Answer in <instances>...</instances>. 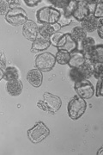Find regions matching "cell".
Segmentation results:
<instances>
[{
  "label": "cell",
  "mask_w": 103,
  "mask_h": 155,
  "mask_svg": "<svg viewBox=\"0 0 103 155\" xmlns=\"http://www.w3.org/2000/svg\"><path fill=\"white\" fill-rule=\"evenodd\" d=\"M60 17V11L54 7L46 6L36 12V18L40 24H54L57 23Z\"/></svg>",
  "instance_id": "cell-1"
},
{
  "label": "cell",
  "mask_w": 103,
  "mask_h": 155,
  "mask_svg": "<svg viewBox=\"0 0 103 155\" xmlns=\"http://www.w3.org/2000/svg\"><path fill=\"white\" fill-rule=\"evenodd\" d=\"M37 105L42 110L56 113L62 105V102L59 97L49 92H45L43 95V99L39 100Z\"/></svg>",
  "instance_id": "cell-2"
},
{
  "label": "cell",
  "mask_w": 103,
  "mask_h": 155,
  "mask_svg": "<svg viewBox=\"0 0 103 155\" xmlns=\"http://www.w3.org/2000/svg\"><path fill=\"white\" fill-rule=\"evenodd\" d=\"M86 108L87 104L85 99L78 96H74L73 98L68 103V115L72 120H77L85 113Z\"/></svg>",
  "instance_id": "cell-3"
},
{
  "label": "cell",
  "mask_w": 103,
  "mask_h": 155,
  "mask_svg": "<svg viewBox=\"0 0 103 155\" xmlns=\"http://www.w3.org/2000/svg\"><path fill=\"white\" fill-rule=\"evenodd\" d=\"M27 136L33 143H40L49 136L50 129L42 122H38L27 130Z\"/></svg>",
  "instance_id": "cell-4"
},
{
  "label": "cell",
  "mask_w": 103,
  "mask_h": 155,
  "mask_svg": "<svg viewBox=\"0 0 103 155\" xmlns=\"http://www.w3.org/2000/svg\"><path fill=\"white\" fill-rule=\"evenodd\" d=\"M5 20L12 26L23 25L28 20L27 14L21 7L11 8L5 15Z\"/></svg>",
  "instance_id": "cell-5"
},
{
  "label": "cell",
  "mask_w": 103,
  "mask_h": 155,
  "mask_svg": "<svg viewBox=\"0 0 103 155\" xmlns=\"http://www.w3.org/2000/svg\"><path fill=\"white\" fill-rule=\"evenodd\" d=\"M55 56L49 53V52H44L41 53L35 58V67L41 72H50L54 67Z\"/></svg>",
  "instance_id": "cell-6"
},
{
  "label": "cell",
  "mask_w": 103,
  "mask_h": 155,
  "mask_svg": "<svg viewBox=\"0 0 103 155\" xmlns=\"http://www.w3.org/2000/svg\"><path fill=\"white\" fill-rule=\"evenodd\" d=\"M74 89L76 91L77 96L83 99H89L95 94L94 85L88 79H83V80L75 83Z\"/></svg>",
  "instance_id": "cell-7"
},
{
  "label": "cell",
  "mask_w": 103,
  "mask_h": 155,
  "mask_svg": "<svg viewBox=\"0 0 103 155\" xmlns=\"http://www.w3.org/2000/svg\"><path fill=\"white\" fill-rule=\"evenodd\" d=\"M85 59L92 63H102L103 62V45L98 44L89 49L82 50Z\"/></svg>",
  "instance_id": "cell-8"
},
{
  "label": "cell",
  "mask_w": 103,
  "mask_h": 155,
  "mask_svg": "<svg viewBox=\"0 0 103 155\" xmlns=\"http://www.w3.org/2000/svg\"><path fill=\"white\" fill-rule=\"evenodd\" d=\"M77 42L72 38L70 33L63 34V36L59 41L57 46L58 50H65L69 53H71L75 50H77Z\"/></svg>",
  "instance_id": "cell-9"
},
{
  "label": "cell",
  "mask_w": 103,
  "mask_h": 155,
  "mask_svg": "<svg viewBox=\"0 0 103 155\" xmlns=\"http://www.w3.org/2000/svg\"><path fill=\"white\" fill-rule=\"evenodd\" d=\"M22 35L28 41H34L38 36V25L32 20H27L23 24Z\"/></svg>",
  "instance_id": "cell-10"
},
{
  "label": "cell",
  "mask_w": 103,
  "mask_h": 155,
  "mask_svg": "<svg viewBox=\"0 0 103 155\" xmlns=\"http://www.w3.org/2000/svg\"><path fill=\"white\" fill-rule=\"evenodd\" d=\"M90 14H91L90 7L87 3L83 0L77 1V5H76V10L72 14V16L76 18V20L82 22L83 19H85Z\"/></svg>",
  "instance_id": "cell-11"
},
{
  "label": "cell",
  "mask_w": 103,
  "mask_h": 155,
  "mask_svg": "<svg viewBox=\"0 0 103 155\" xmlns=\"http://www.w3.org/2000/svg\"><path fill=\"white\" fill-rule=\"evenodd\" d=\"M27 80L32 86L38 88L42 84V82H43L42 72L40 71L37 68L31 69L27 73Z\"/></svg>",
  "instance_id": "cell-12"
},
{
  "label": "cell",
  "mask_w": 103,
  "mask_h": 155,
  "mask_svg": "<svg viewBox=\"0 0 103 155\" xmlns=\"http://www.w3.org/2000/svg\"><path fill=\"white\" fill-rule=\"evenodd\" d=\"M70 61L68 62V65L72 67L79 68L81 67L86 61L85 56L83 54L82 50H75L73 52L70 53Z\"/></svg>",
  "instance_id": "cell-13"
},
{
  "label": "cell",
  "mask_w": 103,
  "mask_h": 155,
  "mask_svg": "<svg viewBox=\"0 0 103 155\" xmlns=\"http://www.w3.org/2000/svg\"><path fill=\"white\" fill-rule=\"evenodd\" d=\"M6 91L12 97H16L21 95L23 89V84L20 79L8 81L6 84Z\"/></svg>",
  "instance_id": "cell-14"
},
{
  "label": "cell",
  "mask_w": 103,
  "mask_h": 155,
  "mask_svg": "<svg viewBox=\"0 0 103 155\" xmlns=\"http://www.w3.org/2000/svg\"><path fill=\"white\" fill-rule=\"evenodd\" d=\"M97 27L98 18H96L93 14H90L81 22V28L85 32H94L95 30H96Z\"/></svg>",
  "instance_id": "cell-15"
},
{
  "label": "cell",
  "mask_w": 103,
  "mask_h": 155,
  "mask_svg": "<svg viewBox=\"0 0 103 155\" xmlns=\"http://www.w3.org/2000/svg\"><path fill=\"white\" fill-rule=\"evenodd\" d=\"M50 41L49 39H45L41 36H37L36 39L33 41L31 51L33 53L34 52H40V51H44L47 50L50 47Z\"/></svg>",
  "instance_id": "cell-16"
},
{
  "label": "cell",
  "mask_w": 103,
  "mask_h": 155,
  "mask_svg": "<svg viewBox=\"0 0 103 155\" xmlns=\"http://www.w3.org/2000/svg\"><path fill=\"white\" fill-rule=\"evenodd\" d=\"M5 75H4V79H5L6 81H12V80H16L19 79L20 74L18 69L15 67H6L5 69Z\"/></svg>",
  "instance_id": "cell-17"
},
{
  "label": "cell",
  "mask_w": 103,
  "mask_h": 155,
  "mask_svg": "<svg viewBox=\"0 0 103 155\" xmlns=\"http://www.w3.org/2000/svg\"><path fill=\"white\" fill-rule=\"evenodd\" d=\"M55 31L52 27V24H40L38 26V34L40 36L45 39H49L52 34Z\"/></svg>",
  "instance_id": "cell-18"
},
{
  "label": "cell",
  "mask_w": 103,
  "mask_h": 155,
  "mask_svg": "<svg viewBox=\"0 0 103 155\" xmlns=\"http://www.w3.org/2000/svg\"><path fill=\"white\" fill-rule=\"evenodd\" d=\"M70 53L65 50H59L55 55V61L60 65H66L70 61Z\"/></svg>",
  "instance_id": "cell-19"
},
{
  "label": "cell",
  "mask_w": 103,
  "mask_h": 155,
  "mask_svg": "<svg viewBox=\"0 0 103 155\" xmlns=\"http://www.w3.org/2000/svg\"><path fill=\"white\" fill-rule=\"evenodd\" d=\"M69 76L71 78V79L74 82V83H76V82H79L81 80H83V79H86L83 73L82 72L81 68H76V67H72L70 70V72H69Z\"/></svg>",
  "instance_id": "cell-20"
},
{
  "label": "cell",
  "mask_w": 103,
  "mask_h": 155,
  "mask_svg": "<svg viewBox=\"0 0 103 155\" xmlns=\"http://www.w3.org/2000/svg\"><path fill=\"white\" fill-rule=\"evenodd\" d=\"M71 35L76 42H81L87 36V32H85L81 27H75L71 31Z\"/></svg>",
  "instance_id": "cell-21"
},
{
  "label": "cell",
  "mask_w": 103,
  "mask_h": 155,
  "mask_svg": "<svg viewBox=\"0 0 103 155\" xmlns=\"http://www.w3.org/2000/svg\"><path fill=\"white\" fill-rule=\"evenodd\" d=\"M81 70L85 78L87 79L89 78H90L91 76H93V70H94V63H92L91 61H88L86 60L85 63L82 66Z\"/></svg>",
  "instance_id": "cell-22"
},
{
  "label": "cell",
  "mask_w": 103,
  "mask_h": 155,
  "mask_svg": "<svg viewBox=\"0 0 103 155\" xmlns=\"http://www.w3.org/2000/svg\"><path fill=\"white\" fill-rule=\"evenodd\" d=\"M76 5H77V1H70L68 5L66 6V8L65 10H63L64 15L65 17H68V18H71L73 12L76 10Z\"/></svg>",
  "instance_id": "cell-23"
},
{
  "label": "cell",
  "mask_w": 103,
  "mask_h": 155,
  "mask_svg": "<svg viewBox=\"0 0 103 155\" xmlns=\"http://www.w3.org/2000/svg\"><path fill=\"white\" fill-rule=\"evenodd\" d=\"M95 41L90 37V36H86L85 38L83 39L81 41V47H82V50H86L93 48L94 46H95Z\"/></svg>",
  "instance_id": "cell-24"
},
{
  "label": "cell",
  "mask_w": 103,
  "mask_h": 155,
  "mask_svg": "<svg viewBox=\"0 0 103 155\" xmlns=\"http://www.w3.org/2000/svg\"><path fill=\"white\" fill-rule=\"evenodd\" d=\"M93 76L95 78H101L103 76V67L102 63H95L94 64V70H93Z\"/></svg>",
  "instance_id": "cell-25"
},
{
  "label": "cell",
  "mask_w": 103,
  "mask_h": 155,
  "mask_svg": "<svg viewBox=\"0 0 103 155\" xmlns=\"http://www.w3.org/2000/svg\"><path fill=\"white\" fill-rule=\"evenodd\" d=\"M93 15L96 18H102L103 17V2L101 0H99L97 4L95 5V8Z\"/></svg>",
  "instance_id": "cell-26"
},
{
  "label": "cell",
  "mask_w": 103,
  "mask_h": 155,
  "mask_svg": "<svg viewBox=\"0 0 103 155\" xmlns=\"http://www.w3.org/2000/svg\"><path fill=\"white\" fill-rule=\"evenodd\" d=\"M62 36H63V33H61L60 31L52 34L51 36L49 37V41H50L51 45H53L54 47L57 48V46L59 44V41H60V40Z\"/></svg>",
  "instance_id": "cell-27"
},
{
  "label": "cell",
  "mask_w": 103,
  "mask_h": 155,
  "mask_svg": "<svg viewBox=\"0 0 103 155\" xmlns=\"http://www.w3.org/2000/svg\"><path fill=\"white\" fill-rule=\"evenodd\" d=\"M48 2H50L53 5H54V8H60L61 10H65L70 1H68V0H49Z\"/></svg>",
  "instance_id": "cell-28"
},
{
  "label": "cell",
  "mask_w": 103,
  "mask_h": 155,
  "mask_svg": "<svg viewBox=\"0 0 103 155\" xmlns=\"http://www.w3.org/2000/svg\"><path fill=\"white\" fill-rule=\"evenodd\" d=\"M60 17L59 21H58V23L60 25V27H65V26H67V25H70L71 23V18H68L66 17L64 15V12H63V10H60Z\"/></svg>",
  "instance_id": "cell-29"
},
{
  "label": "cell",
  "mask_w": 103,
  "mask_h": 155,
  "mask_svg": "<svg viewBox=\"0 0 103 155\" xmlns=\"http://www.w3.org/2000/svg\"><path fill=\"white\" fill-rule=\"evenodd\" d=\"M11 7L8 3V1L6 0H0V16L6 15L8 13V11H10Z\"/></svg>",
  "instance_id": "cell-30"
},
{
  "label": "cell",
  "mask_w": 103,
  "mask_h": 155,
  "mask_svg": "<svg viewBox=\"0 0 103 155\" xmlns=\"http://www.w3.org/2000/svg\"><path fill=\"white\" fill-rule=\"evenodd\" d=\"M95 95L97 97H100L102 96V78L98 79L97 84H96V91H95Z\"/></svg>",
  "instance_id": "cell-31"
},
{
  "label": "cell",
  "mask_w": 103,
  "mask_h": 155,
  "mask_svg": "<svg viewBox=\"0 0 103 155\" xmlns=\"http://www.w3.org/2000/svg\"><path fill=\"white\" fill-rule=\"evenodd\" d=\"M98 35L101 39L103 38V26H102V18H98V27L96 28Z\"/></svg>",
  "instance_id": "cell-32"
},
{
  "label": "cell",
  "mask_w": 103,
  "mask_h": 155,
  "mask_svg": "<svg viewBox=\"0 0 103 155\" xmlns=\"http://www.w3.org/2000/svg\"><path fill=\"white\" fill-rule=\"evenodd\" d=\"M40 2H41V0H24L25 5L27 6H29V7L38 5Z\"/></svg>",
  "instance_id": "cell-33"
},
{
  "label": "cell",
  "mask_w": 103,
  "mask_h": 155,
  "mask_svg": "<svg viewBox=\"0 0 103 155\" xmlns=\"http://www.w3.org/2000/svg\"><path fill=\"white\" fill-rule=\"evenodd\" d=\"M0 67L5 69L6 68V58L4 51L1 52V55H0Z\"/></svg>",
  "instance_id": "cell-34"
},
{
  "label": "cell",
  "mask_w": 103,
  "mask_h": 155,
  "mask_svg": "<svg viewBox=\"0 0 103 155\" xmlns=\"http://www.w3.org/2000/svg\"><path fill=\"white\" fill-rule=\"evenodd\" d=\"M52 27H53V30H54L55 32H59L60 29L61 28L60 25L58 22H57V23H54V24H52Z\"/></svg>",
  "instance_id": "cell-35"
},
{
  "label": "cell",
  "mask_w": 103,
  "mask_h": 155,
  "mask_svg": "<svg viewBox=\"0 0 103 155\" xmlns=\"http://www.w3.org/2000/svg\"><path fill=\"white\" fill-rule=\"evenodd\" d=\"M4 75H5V72H4V70L0 67V81L4 78Z\"/></svg>",
  "instance_id": "cell-36"
},
{
  "label": "cell",
  "mask_w": 103,
  "mask_h": 155,
  "mask_svg": "<svg viewBox=\"0 0 103 155\" xmlns=\"http://www.w3.org/2000/svg\"><path fill=\"white\" fill-rule=\"evenodd\" d=\"M102 151H103V147H101V149L99 150V152H98V155H101L102 154Z\"/></svg>",
  "instance_id": "cell-37"
}]
</instances>
